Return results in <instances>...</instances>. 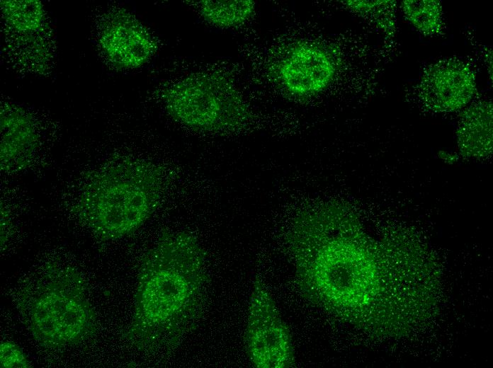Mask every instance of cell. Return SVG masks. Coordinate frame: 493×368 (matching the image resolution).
<instances>
[{"label":"cell","instance_id":"cell-1","mask_svg":"<svg viewBox=\"0 0 493 368\" xmlns=\"http://www.w3.org/2000/svg\"><path fill=\"white\" fill-rule=\"evenodd\" d=\"M209 278L192 234L163 232L143 256L126 338L141 351L173 352L200 318Z\"/></svg>","mask_w":493,"mask_h":368},{"label":"cell","instance_id":"cell-2","mask_svg":"<svg viewBox=\"0 0 493 368\" xmlns=\"http://www.w3.org/2000/svg\"><path fill=\"white\" fill-rule=\"evenodd\" d=\"M295 281L301 294L319 309L366 314L374 300L376 270L369 254L335 233L328 217L299 222L293 236Z\"/></svg>","mask_w":493,"mask_h":368},{"label":"cell","instance_id":"cell-3","mask_svg":"<svg viewBox=\"0 0 493 368\" xmlns=\"http://www.w3.org/2000/svg\"><path fill=\"white\" fill-rule=\"evenodd\" d=\"M164 185L161 167L144 160L118 159L94 173L79 195L76 214L101 241L130 235L158 207Z\"/></svg>","mask_w":493,"mask_h":368},{"label":"cell","instance_id":"cell-4","mask_svg":"<svg viewBox=\"0 0 493 368\" xmlns=\"http://www.w3.org/2000/svg\"><path fill=\"white\" fill-rule=\"evenodd\" d=\"M21 292L18 302L21 316L42 346H73L96 333V316L86 284L75 269L47 268Z\"/></svg>","mask_w":493,"mask_h":368},{"label":"cell","instance_id":"cell-5","mask_svg":"<svg viewBox=\"0 0 493 368\" xmlns=\"http://www.w3.org/2000/svg\"><path fill=\"white\" fill-rule=\"evenodd\" d=\"M163 101L176 121L200 132L235 128L248 117L234 86L212 73L191 74L176 81L165 90Z\"/></svg>","mask_w":493,"mask_h":368},{"label":"cell","instance_id":"cell-6","mask_svg":"<svg viewBox=\"0 0 493 368\" xmlns=\"http://www.w3.org/2000/svg\"><path fill=\"white\" fill-rule=\"evenodd\" d=\"M244 345L258 368H290L295 355L290 330L263 280L256 276L250 297Z\"/></svg>","mask_w":493,"mask_h":368},{"label":"cell","instance_id":"cell-7","mask_svg":"<svg viewBox=\"0 0 493 368\" xmlns=\"http://www.w3.org/2000/svg\"><path fill=\"white\" fill-rule=\"evenodd\" d=\"M477 91L475 74L459 59L441 60L424 71L419 96L429 110L438 113L454 112L465 107Z\"/></svg>","mask_w":493,"mask_h":368},{"label":"cell","instance_id":"cell-8","mask_svg":"<svg viewBox=\"0 0 493 368\" xmlns=\"http://www.w3.org/2000/svg\"><path fill=\"white\" fill-rule=\"evenodd\" d=\"M108 59L121 68H135L145 63L156 50L146 28L125 11H118L108 19L101 36Z\"/></svg>","mask_w":493,"mask_h":368},{"label":"cell","instance_id":"cell-9","mask_svg":"<svg viewBox=\"0 0 493 368\" xmlns=\"http://www.w3.org/2000/svg\"><path fill=\"white\" fill-rule=\"evenodd\" d=\"M335 63L322 48L302 44L292 48L280 61L281 83L298 96L317 93L328 86L335 75Z\"/></svg>","mask_w":493,"mask_h":368},{"label":"cell","instance_id":"cell-10","mask_svg":"<svg viewBox=\"0 0 493 368\" xmlns=\"http://www.w3.org/2000/svg\"><path fill=\"white\" fill-rule=\"evenodd\" d=\"M1 170L16 173L26 168L37 146L31 120L18 110L1 115Z\"/></svg>","mask_w":493,"mask_h":368},{"label":"cell","instance_id":"cell-11","mask_svg":"<svg viewBox=\"0 0 493 368\" xmlns=\"http://www.w3.org/2000/svg\"><path fill=\"white\" fill-rule=\"evenodd\" d=\"M461 155L484 158L492 151V105L481 101L467 108L461 115L457 130Z\"/></svg>","mask_w":493,"mask_h":368},{"label":"cell","instance_id":"cell-12","mask_svg":"<svg viewBox=\"0 0 493 368\" xmlns=\"http://www.w3.org/2000/svg\"><path fill=\"white\" fill-rule=\"evenodd\" d=\"M198 7L200 15L208 23L230 28L248 21L254 12L255 3L251 0H203L199 1Z\"/></svg>","mask_w":493,"mask_h":368},{"label":"cell","instance_id":"cell-13","mask_svg":"<svg viewBox=\"0 0 493 368\" xmlns=\"http://www.w3.org/2000/svg\"><path fill=\"white\" fill-rule=\"evenodd\" d=\"M405 18L420 33L431 35L441 30L442 6L436 0H405L401 3Z\"/></svg>","mask_w":493,"mask_h":368},{"label":"cell","instance_id":"cell-14","mask_svg":"<svg viewBox=\"0 0 493 368\" xmlns=\"http://www.w3.org/2000/svg\"><path fill=\"white\" fill-rule=\"evenodd\" d=\"M345 4L352 9L372 13L375 21L385 32H395V1H346Z\"/></svg>","mask_w":493,"mask_h":368},{"label":"cell","instance_id":"cell-15","mask_svg":"<svg viewBox=\"0 0 493 368\" xmlns=\"http://www.w3.org/2000/svg\"><path fill=\"white\" fill-rule=\"evenodd\" d=\"M0 367L1 368L30 367L21 348L11 341H4L0 345Z\"/></svg>","mask_w":493,"mask_h":368}]
</instances>
